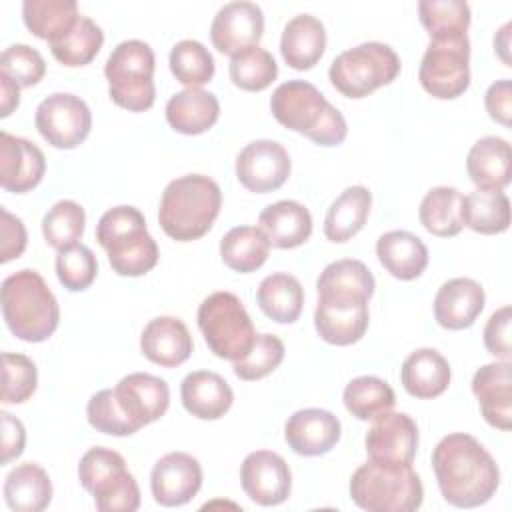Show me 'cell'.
<instances>
[{
	"label": "cell",
	"mask_w": 512,
	"mask_h": 512,
	"mask_svg": "<svg viewBox=\"0 0 512 512\" xmlns=\"http://www.w3.org/2000/svg\"><path fill=\"white\" fill-rule=\"evenodd\" d=\"M432 470L442 498L456 508L486 504L500 484V470L492 454L464 432H452L436 444Z\"/></svg>",
	"instance_id": "1"
},
{
	"label": "cell",
	"mask_w": 512,
	"mask_h": 512,
	"mask_svg": "<svg viewBox=\"0 0 512 512\" xmlns=\"http://www.w3.org/2000/svg\"><path fill=\"white\" fill-rule=\"evenodd\" d=\"M222 208L220 186L204 174H186L166 184L158 222L176 242H192L208 234Z\"/></svg>",
	"instance_id": "2"
},
{
	"label": "cell",
	"mask_w": 512,
	"mask_h": 512,
	"mask_svg": "<svg viewBox=\"0 0 512 512\" xmlns=\"http://www.w3.org/2000/svg\"><path fill=\"white\" fill-rule=\"evenodd\" d=\"M270 110L278 124L310 138L318 146H338L348 136L342 112L306 80L282 82L272 92Z\"/></svg>",
	"instance_id": "3"
},
{
	"label": "cell",
	"mask_w": 512,
	"mask_h": 512,
	"mask_svg": "<svg viewBox=\"0 0 512 512\" xmlns=\"http://www.w3.org/2000/svg\"><path fill=\"white\" fill-rule=\"evenodd\" d=\"M2 316L8 330L24 342L48 340L60 324V306L46 280L22 268L2 282Z\"/></svg>",
	"instance_id": "4"
},
{
	"label": "cell",
	"mask_w": 512,
	"mask_h": 512,
	"mask_svg": "<svg viewBox=\"0 0 512 512\" xmlns=\"http://www.w3.org/2000/svg\"><path fill=\"white\" fill-rule=\"evenodd\" d=\"M96 240L118 276L136 278L158 264L156 240L146 230L144 214L134 206L106 210L96 224Z\"/></svg>",
	"instance_id": "5"
},
{
	"label": "cell",
	"mask_w": 512,
	"mask_h": 512,
	"mask_svg": "<svg viewBox=\"0 0 512 512\" xmlns=\"http://www.w3.org/2000/svg\"><path fill=\"white\" fill-rule=\"evenodd\" d=\"M350 498L368 512H412L422 506L424 488L412 466L368 460L350 478Z\"/></svg>",
	"instance_id": "6"
},
{
	"label": "cell",
	"mask_w": 512,
	"mask_h": 512,
	"mask_svg": "<svg viewBox=\"0 0 512 512\" xmlns=\"http://www.w3.org/2000/svg\"><path fill=\"white\" fill-rule=\"evenodd\" d=\"M154 52L144 40H124L108 56L104 76L110 100L128 110L144 112L154 106Z\"/></svg>",
	"instance_id": "7"
},
{
	"label": "cell",
	"mask_w": 512,
	"mask_h": 512,
	"mask_svg": "<svg viewBox=\"0 0 512 512\" xmlns=\"http://www.w3.org/2000/svg\"><path fill=\"white\" fill-rule=\"evenodd\" d=\"M196 320L210 352L222 360L244 358L256 340L254 324L242 300L232 292L222 290L204 298Z\"/></svg>",
	"instance_id": "8"
},
{
	"label": "cell",
	"mask_w": 512,
	"mask_h": 512,
	"mask_svg": "<svg viewBox=\"0 0 512 512\" xmlns=\"http://www.w3.org/2000/svg\"><path fill=\"white\" fill-rule=\"evenodd\" d=\"M400 74V58L384 42H364L340 52L328 70L332 86L346 98H366Z\"/></svg>",
	"instance_id": "9"
},
{
	"label": "cell",
	"mask_w": 512,
	"mask_h": 512,
	"mask_svg": "<svg viewBox=\"0 0 512 512\" xmlns=\"http://www.w3.org/2000/svg\"><path fill=\"white\" fill-rule=\"evenodd\" d=\"M78 480L94 496L100 512H134L140 508V488L116 450L94 446L80 458Z\"/></svg>",
	"instance_id": "10"
},
{
	"label": "cell",
	"mask_w": 512,
	"mask_h": 512,
	"mask_svg": "<svg viewBox=\"0 0 512 512\" xmlns=\"http://www.w3.org/2000/svg\"><path fill=\"white\" fill-rule=\"evenodd\" d=\"M420 86L438 100H454L470 86V40H430L420 68Z\"/></svg>",
	"instance_id": "11"
},
{
	"label": "cell",
	"mask_w": 512,
	"mask_h": 512,
	"mask_svg": "<svg viewBox=\"0 0 512 512\" xmlns=\"http://www.w3.org/2000/svg\"><path fill=\"white\" fill-rule=\"evenodd\" d=\"M34 126L50 146L72 150L88 138L92 130V112L80 96L54 92L38 104Z\"/></svg>",
	"instance_id": "12"
},
{
	"label": "cell",
	"mask_w": 512,
	"mask_h": 512,
	"mask_svg": "<svg viewBox=\"0 0 512 512\" xmlns=\"http://www.w3.org/2000/svg\"><path fill=\"white\" fill-rule=\"evenodd\" d=\"M368 298L318 294L314 326L318 336L332 346H350L368 330Z\"/></svg>",
	"instance_id": "13"
},
{
	"label": "cell",
	"mask_w": 512,
	"mask_h": 512,
	"mask_svg": "<svg viewBox=\"0 0 512 512\" xmlns=\"http://www.w3.org/2000/svg\"><path fill=\"white\" fill-rule=\"evenodd\" d=\"M368 460L386 466H412L418 448V426L404 412H384L366 432Z\"/></svg>",
	"instance_id": "14"
},
{
	"label": "cell",
	"mask_w": 512,
	"mask_h": 512,
	"mask_svg": "<svg viewBox=\"0 0 512 512\" xmlns=\"http://www.w3.org/2000/svg\"><path fill=\"white\" fill-rule=\"evenodd\" d=\"M290 170V156L276 140H254L236 156L238 182L256 194L278 190L288 180Z\"/></svg>",
	"instance_id": "15"
},
{
	"label": "cell",
	"mask_w": 512,
	"mask_h": 512,
	"mask_svg": "<svg viewBox=\"0 0 512 512\" xmlns=\"http://www.w3.org/2000/svg\"><path fill=\"white\" fill-rule=\"evenodd\" d=\"M112 392L118 408L136 430L160 420L170 406L166 380L148 372H132L120 378Z\"/></svg>",
	"instance_id": "16"
},
{
	"label": "cell",
	"mask_w": 512,
	"mask_h": 512,
	"mask_svg": "<svg viewBox=\"0 0 512 512\" xmlns=\"http://www.w3.org/2000/svg\"><path fill=\"white\" fill-rule=\"evenodd\" d=\"M240 484L246 496L260 506H278L288 500L292 472L288 462L272 450L250 452L240 466Z\"/></svg>",
	"instance_id": "17"
},
{
	"label": "cell",
	"mask_w": 512,
	"mask_h": 512,
	"mask_svg": "<svg viewBox=\"0 0 512 512\" xmlns=\"http://www.w3.org/2000/svg\"><path fill=\"white\" fill-rule=\"evenodd\" d=\"M264 34L262 8L248 0H236L224 4L212 24L210 38L220 54L234 56L250 46H258Z\"/></svg>",
	"instance_id": "18"
},
{
	"label": "cell",
	"mask_w": 512,
	"mask_h": 512,
	"mask_svg": "<svg viewBox=\"0 0 512 512\" xmlns=\"http://www.w3.org/2000/svg\"><path fill=\"white\" fill-rule=\"evenodd\" d=\"M202 488V466L188 452L164 454L150 472V490L156 504L174 508L188 504Z\"/></svg>",
	"instance_id": "19"
},
{
	"label": "cell",
	"mask_w": 512,
	"mask_h": 512,
	"mask_svg": "<svg viewBox=\"0 0 512 512\" xmlns=\"http://www.w3.org/2000/svg\"><path fill=\"white\" fill-rule=\"evenodd\" d=\"M46 174L44 152L30 140L0 132V186L24 194L36 188Z\"/></svg>",
	"instance_id": "20"
},
{
	"label": "cell",
	"mask_w": 512,
	"mask_h": 512,
	"mask_svg": "<svg viewBox=\"0 0 512 512\" xmlns=\"http://www.w3.org/2000/svg\"><path fill=\"white\" fill-rule=\"evenodd\" d=\"M340 420L322 408H302L294 412L284 424V438L298 456L328 454L340 440Z\"/></svg>",
	"instance_id": "21"
},
{
	"label": "cell",
	"mask_w": 512,
	"mask_h": 512,
	"mask_svg": "<svg viewBox=\"0 0 512 512\" xmlns=\"http://www.w3.org/2000/svg\"><path fill=\"white\" fill-rule=\"evenodd\" d=\"M472 392L478 398L484 420L508 432L512 426V364L496 360L480 366L472 376Z\"/></svg>",
	"instance_id": "22"
},
{
	"label": "cell",
	"mask_w": 512,
	"mask_h": 512,
	"mask_svg": "<svg viewBox=\"0 0 512 512\" xmlns=\"http://www.w3.org/2000/svg\"><path fill=\"white\" fill-rule=\"evenodd\" d=\"M484 288L472 278H452L434 296V318L446 330L470 328L484 310Z\"/></svg>",
	"instance_id": "23"
},
{
	"label": "cell",
	"mask_w": 512,
	"mask_h": 512,
	"mask_svg": "<svg viewBox=\"0 0 512 512\" xmlns=\"http://www.w3.org/2000/svg\"><path fill=\"white\" fill-rule=\"evenodd\" d=\"M192 348L194 342L188 326L174 316L152 318L140 334L142 354L162 368H176L184 364L190 358Z\"/></svg>",
	"instance_id": "24"
},
{
	"label": "cell",
	"mask_w": 512,
	"mask_h": 512,
	"mask_svg": "<svg viewBox=\"0 0 512 512\" xmlns=\"http://www.w3.org/2000/svg\"><path fill=\"white\" fill-rule=\"evenodd\" d=\"M180 398L186 412L200 420L222 418L234 402L230 384L216 372L194 370L180 384Z\"/></svg>",
	"instance_id": "25"
},
{
	"label": "cell",
	"mask_w": 512,
	"mask_h": 512,
	"mask_svg": "<svg viewBox=\"0 0 512 512\" xmlns=\"http://www.w3.org/2000/svg\"><path fill=\"white\" fill-rule=\"evenodd\" d=\"M258 228L266 234L270 246L280 250L298 248L312 234V214L296 200H280L260 212Z\"/></svg>",
	"instance_id": "26"
},
{
	"label": "cell",
	"mask_w": 512,
	"mask_h": 512,
	"mask_svg": "<svg viewBox=\"0 0 512 512\" xmlns=\"http://www.w3.org/2000/svg\"><path fill=\"white\" fill-rule=\"evenodd\" d=\"M450 378L452 370L448 360L434 348L414 350L400 368L404 390L418 400H430L444 394L450 386Z\"/></svg>",
	"instance_id": "27"
},
{
	"label": "cell",
	"mask_w": 512,
	"mask_h": 512,
	"mask_svg": "<svg viewBox=\"0 0 512 512\" xmlns=\"http://www.w3.org/2000/svg\"><path fill=\"white\" fill-rule=\"evenodd\" d=\"M326 50V28L312 14H298L286 22L280 38L284 62L294 70H310Z\"/></svg>",
	"instance_id": "28"
},
{
	"label": "cell",
	"mask_w": 512,
	"mask_h": 512,
	"mask_svg": "<svg viewBox=\"0 0 512 512\" xmlns=\"http://www.w3.org/2000/svg\"><path fill=\"white\" fill-rule=\"evenodd\" d=\"M218 116V98L202 88H184L166 102V120L178 134H204L218 122Z\"/></svg>",
	"instance_id": "29"
},
{
	"label": "cell",
	"mask_w": 512,
	"mask_h": 512,
	"mask_svg": "<svg viewBox=\"0 0 512 512\" xmlns=\"http://www.w3.org/2000/svg\"><path fill=\"white\" fill-rule=\"evenodd\" d=\"M510 166L512 150L500 136L476 140L466 156L468 176L480 190H504L510 184Z\"/></svg>",
	"instance_id": "30"
},
{
	"label": "cell",
	"mask_w": 512,
	"mask_h": 512,
	"mask_svg": "<svg viewBox=\"0 0 512 512\" xmlns=\"http://www.w3.org/2000/svg\"><path fill=\"white\" fill-rule=\"evenodd\" d=\"M376 256L384 270L398 280H414L428 266L426 244L408 230H390L376 240Z\"/></svg>",
	"instance_id": "31"
},
{
	"label": "cell",
	"mask_w": 512,
	"mask_h": 512,
	"mask_svg": "<svg viewBox=\"0 0 512 512\" xmlns=\"http://www.w3.org/2000/svg\"><path fill=\"white\" fill-rule=\"evenodd\" d=\"M4 500L14 512H42L52 500L48 472L36 462L18 464L4 480Z\"/></svg>",
	"instance_id": "32"
},
{
	"label": "cell",
	"mask_w": 512,
	"mask_h": 512,
	"mask_svg": "<svg viewBox=\"0 0 512 512\" xmlns=\"http://www.w3.org/2000/svg\"><path fill=\"white\" fill-rule=\"evenodd\" d=\"M370 206L372 194L366 186H348L338 194L326 212L324 236L334 244L348 242L364 228Z\"/></svg>",
	"instance_id": "33"
},
{
	"label": "cell",
	"mask_w": 512,
	"mask_h": 512,
	"mask_svg": "<svg viewBox=\"0 0 512 512\" xmlns=\"http://www.w3.org/2000/svg\"><path fill=\"white\" fill-rule=\"evenodd\" d=\"M80 16L74 0H24L22 4L24 26L48 44L70 34Z\"/></svg>",
	"instance_id": "34"
},
{
	"label": "cell",
	"mask_w": 512,
	"mask_h": 512,
	"mask_svg": "<svg viewBox=\"0 0 512 512\" xmlns=\"http://www.w3.org/2000/svg\"><path fill=\"white\" fill-rule=\"evenodd\" d=\"M256 300L260 310L278 324H292L298 320L304 306V288L300 280L286 272L266 276L258 290Z\"/></svg>",
	"instance_id": "35"
},
{
	"label": "cell",
	"mask_w": 512,
	"mask_h": 512,
	"mask_svg": "<svg viewBox=\"0 0 512 512\" xmlns=\"http://www.w3.org/2000/svg\"><path fill=\"white\" fill-rule=\"evenodd\" d=\"M462 224L476 234H502L510 226V200L502 190H474L462 196Z\"/></svg>",
	"instance_id": "36"
},
{
	"label": "cell",
	"mask_w": 512,
	"mask_h": 512,
	"mask_svg": "<svg viewBox=\"0 0 512 512\" xmlns=\"http://www.w3.org/2000/svg\"><path fill=\"white\" fill-rule=\"evenodd\" d=\"M420 224L438 238L460 234L462 224V194L452 186H436L428 190L418 208Z\"/></svg>",
	"instance_id": "37"
},
{
	"label": "cell",
	"mask_w": 512,
	"mask_h": 512,
	"mask_svg": "<svg viewBox=\"0 0 512 512\" xmlns=\"http://www.w3.org/2000/svg\"><path fill=\"white\" fill-rule=\"evenodd\" d=\"M270 254V242L266 234L256 226H236L228 230L220 240L222 262L240 274L258 270Z\"/></svg>",
	"instance_id": "38"
},
{
	"label": "cell",
	"mask_w": 512,
	"mask_h": 512,
	"mask_svg": "<svg viewBox=\"0 0 512 512\" xmlns=\"http://www.w3.org/2000/svg\"><path fill=\"white\" fill-rule=\"evenodd\" d=\"M342 400L354 418L374 420L394 408L396 394L392 386L378 376H358L346 384Z\"/></svg>",
	"instance_id": "39"
},
{
	"label": "cell",
	"mask_w": 512,
	"mask_h": 512,
	"mask_svg": "<svg viewBox=\"0 0 512 512\" xmlns=\"http://www.w3.org/2000/svg\"><path fill=\"white\" fill-rule=\"evenodd\" d=\"M376 282L368 266L354 258H342L330 262L316 280L318 294L334 296H364L370 300Z\"/></svg>",
	"instance_id": "40"
},
{
	"label": "cell",
	"mask_w": 512,
	"mask_h": 512,
	"mask_svg": "<svg viewBox=\"0 0 512 512\" xmlns=\"http://www.w3.org/2000/svg\"><path fill=\"white\" fill-rule=\"evenodd\" d=\"M418 16L430 40H450L468 36L472 20L470 6L462 0H422L418 2Z\"/></svg>",
	"instance_id": "41"
},
{
	"label": "cell",
	"mask_w": 512,
	"mask_h": 512,
	"mask_svg": "<svg viewBox=\"0 0 512 512\" xmlns=\"http://www.w3.org/2000/svg\"><path fill=\"white\" fill-rule=\"evenodd\" d=\"M104 44V32L102 28L88 16H80L76 26L66 34L62 40L48 44L52 56L68 66V68H78L90 64L100 48Z\"/></svg>",
	"instance_id": "42"
},
{
	"label": "cell",
	"mask_w": 512,
	"mask_h": 512,
	"mask_svg": "<svg viewBox=\"0 0 512 512\" xmlns=\"http://www.w3.org/2000/svg\"><path fill=\"white\" fill-rule=\"evenodd\" d=\"M228 72L236 88L246 92H260L276 80L278 64L268 50L250 46L230 58Z\"/></svg>",
	"instance_id": "43"
},
{
	"label": "cell",
	"mask_w": 512,
	"mask_h": 512,
	"mask_svg": "<svg viewBox=\"0 0 512 512\" xmlns=\"http://www.w3.org/2000/svg\"><path fill=\"white\" fill-rule=\"evenodd\" d=\"M86 212L74 200H58L42 218V236L54 250H66L84 234Z\"/></svg>",
	"instance_id": "44"
},
{
	"label": "cell",
	"mask_w": 512,
	"mask_h": 512,
	"mask_svg": "<svg viewBox=\"0 0 512 512\" xmlns=\"http://www.w3.org/2000/svg\"><path fill=\"white\" fill-rule=\"evenodd\" d=\"M170 70L186 88H200L214 76V58L198 40H180L170 50Z\"/></svg>",
	"instance_id": "45"
},
{
	"label": "cell",
	"mask_w": 512,
	"mask_h": 512,
	"mask_svg": "<svg viewBox=\"0 0 512 512\" xmlns=\"http://www.w3.org/2000/svg\"><path fill=\"white\" fill-rule=\"evenodd\" d=\"M284 360V342L274 334H256L250 352L236 360L232 370L240 380L254 382L272 374Z\"/></svg>",
	"instance_id": "46"
},
{
	"label": "cell",
	"mask_w": 512,
	"mask_h": 512,
	"mask_svg": "<svg viewBox=\"0 0 512 512\" xmlns=\"http://www.w3.org/2000/svg\"><path fill=\"white\" fill-rule=\"evenodd\" d=\"M98 274V262L94 252L84 244H74L60 250L56 256V276L60 284L70 292H82L92 286Z\"/></svg>",
	"instance_id": "47"
},
{
	"label": "cell",
	"mask_w": 512,
	"mask_h": 512,
	"mask_svg": "<svg viewBox=\"0 0 512 512\" xmlns=\"http://www.w3.org/2000/svg\"><path fill=\"white\" fill-rule=\"evenodd\" d=\"M2 374V404H22L36 392L38 370L28 356L18 352H4Z\"/></svg>",
	"instance_id": "48"
},
{
	"label": "cell",
	"mask_w": 512,
	"mask_h": 512,
	"mask_svg": "<svg viewBox=\"0 0 512 512\" xmlns=\"http://www.w3.org/2000/svg\"><path fill=\"white\" fill-rule=\"evenodd\" d=\"M0 74L8 76L20 88L36 86L46 74L42 54L28 44H12L2 52Z\"/></svg>",
	"instance_id": "49"
},
{
	"label": "cell",
	"mask_w": 512,
	"mask_h": 512,
	"mask_svg": "<svg viewBox=\"0 0 512 512\" xmlns=\"http://www.w3.org/2000/svg\"><path fill=\"white\" fill-rule=\"evenodd\" d=\"M86 418L92 428L110 436H130L138 432L118 408L112 388H104L88 400Z\"/></svg>",
	"instance_id": "50"
},
{
	"label": "cell",
	"mask_w": 512,
	"mask_h": 512,
	"mask_svg": "<svg viewBox=\"0 0 512 512\" xmlns=\"http://www.w3.org/2000/svg\"><path fill=\"white\" fill-rule=\"evenodd\" d=\"M510 320H512L510 306H502L488 318L484 326V346L492 356L500 360H510V354H512Z\"/></svg>",
	"instance_id": "51"
},
{
	"label": "cell",
	"mask_w": 512,
	"mask_h": 512,
	"mask_svg": "<svg viewBox=\"0 0 512 512\" xmlns=\"http://www.w3.org/2000/svg\"><path fill=\"white\" fill-rule=\"evenodd\" d=\"M2 222H0V262L6 264L14 258H20L26 250V242H28V234H26V226L24 222L10 214L6 208L0 210Z\"/></svg>",
	"instance_id": "52"
},
{
	"label": "cell",
	"mask_w": 512,
	"mask_h": 512,
	"mask_svg": "<svg viewBox=\"0 0 512 512\" xmlns=\"http://www.w3.org/2000/svg\"><path fill=\"white\" fill-rule=\"evenodd\" d=\"M484 106L488 116L502 124V126H510V116H512V84L508 78L504 80H496L494 84L488 86L486 94H484Z\"/></svg>",
	"instance_id": "53"
},
{
	"label": "cell",
	"mask_w": 512,
	"mask_h": 512,
	"mask_svg": "<svg viewBox=\"0 0 512 512\" xmlns=\"http://www.w3.org/2000/svg\"><path fill=\"white\" fill-rule=\"evenodd\" d=\"M2 464L18 458L24 452L26 430L24 424L10 412H2Z\"/></svg>",
	"instance_id": "54"
},
{
	"label": "cell",
	"mask_w": 512,
	"mask_h": 512,
	"mask_svg": "<svg viewBox=\"0 0 512 512\" xmlns=\"http://www.w3.org/2000/svg\"><path fill=\"white\" fill-rule=\"evenodd\" d=\"M0 116H10L20 104V86L14 84L8 76L0 74Z\"/></svg>",
	"instance_id": "55"
},
{
	"label": "cell",
	"mask_w": 512,
	"mask_h": 512,
	"mask_svg": "<svg viewBox=\"0 0 512 512\" xmlns=\"http://www.w3.org/2000/svg\"><path fill=\"white\" fill-rule=\"evenodd\" d=\"M510 28H512V22H506L494 36V52L498 54V58L506 64V66H512L510 62Z\"/></svg>",
	"instance_id": "56"
}]
</instances>
